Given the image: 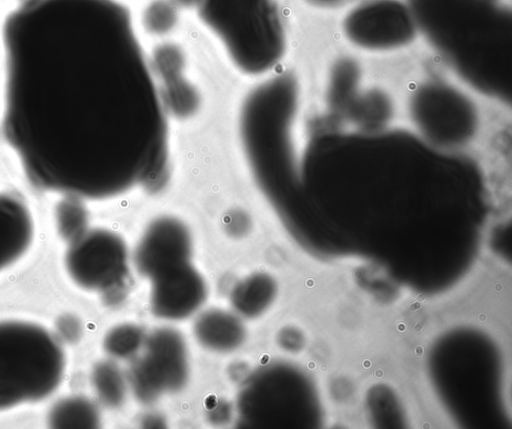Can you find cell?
<instances>
[{
  "label": "cell",
  "instance_id": "6da1fadb",
  "mask_svg": "<svg viewBox=\"0 0 512 429\" xmlns=\"http://www.w3.org/2000/svg\"><path fill=\"white\" fill-rule=\"evenodd\" d=\"M3 51L2 132L34 186L103 200L162 179L168 113L123 4L24 0Z\"/></svg>",
  "mask_w": 512,
  "mask_h": 429
},
{
  "label": "cell",
  "instance_id": "7a4b0ae2",
  "mask_svg": "<svg viewBox=\"0 0 512 429\" xmlns=\"http://www.w3.org/2000/svg\"><path fill=\"white\" fill-rule=\"evenodd\" d=\"M401 112L402 132L438 153L476 165L511 136L504 119L492 118L473 94L440 76L412 82Z\"/></svg>",
  "mask_w": 512,
  "mask_h": 429
},
{
  "label": "cell",
  "instance_id": "3957f363",
  "mask_svg": "<svg viewBox=\"0 0 512 429\" xmlns=\"http://www.w3.org/2000/svg\"><path fill=\"white\" fill-rule=\"evenodd\" d=\"M196 7L240 72L261 75L283 59L287 37L275 0H198Z\"/></svg>",
  "mask_w": 512,
  "mask_h": 429
},
{
  "label": "cell",
  "instance_id": "277c9868",
  "mask_svg": "<svg viewBox=\"0 0 512 429\" xmlns=\"http://www.w3.org/2000/svg\"><path fill=\"white\" fill-rule=\"evenodd\" d=\"M59 341L39 325L0 322V411L42 400L64 373Z\"/></svg>",
  "mask_w": 512,
  "mask_h": 429
},
{
  "label": "cell",
  "instance_id": "5b68a950",
  "mask_svg": "<svg viewBox=\"0 0 512 429\" xmlns=\"http://www.w3.org/2000/svg\"><path fill=\"white\" fill-rule=\"evenodd\" d=\"M341 32L353 48L384 54L413 44L418 23L414 11L403 0H362L343 15Z\"/></svg>",
  "mask_w": 512,
  "mask_h": 429
},
{
  "label": "cell",
  "instance_id": "8992f818",
  "mask_svg": "<svg viewBox=\"0 0 512 429\" xmlns=\"http://www.w3.org/2000/svg\"><path fill=\"white\" fill-rule=\"evenodd\" d=\"M64 263L80 287L115 294L128 274V250L118 234L101 228L87 229L68 243Z\"/></svg>",
  "mask_w": 512,
  "mask_h": 429
},
{
  "label": "cell",
  "instance_id": "52a82bcc",
  "mask_svg": "<svg viewBox=\"0 0 512 429\" xmlns=\"http://www.w3.org/2000/svg\"><path fill=\"white\" fill-rule=\"evenodd\" d=\"M145 350L130 367L128 381L135 396L144 403L162 394L176 392L188 379V356L181 334L161 328L145 337Z\"/></svg>",
  "mask_w": 512,
  "mask_h": 429
},
{
  "label": "cell",
  "instance_id": "ba28073f",
  "mask_svg": "<svg viewBox=\"0 0 512 429\" xmlns=\"http://www.w3.org/2000/svg\"><path fill=\"white\" fill-rule=\"evenodd\" d=\"M192 238L188 227L179 219L162 216L152 221L141 236L135 252L134 264L147 278L190 261Z\"/></svg>",
  "mask_w": 512,
  "mask_h": 429
},
{
  "label": "cell",
  "instance_id": "9c48e42d",
  "mask_svg": "<svg viewBox=\"0 0 512 429\" xmlns=\"http://www.w3.org/2000/svg\"><path fill=\"white\" fill-rule=\"evenodd\" d=\"M150 280L151 309L160 318L184 319L197 311L205 301L204 279L190 261L169 267Z\"/></svg>",
  "mask_w": 512,
  "mask_h": 429
},
{
  "label": "cell",
  "instance_id": "30bf717a",
  "mask_svg": "<svg viewBox=\"0 0 512 429\" xmlns=\"http://www.w3.org/2000/svg\"><path fill=\"white\" fill-rule=\"evenodd\" d=\"M33 220L22 200L0 192V272L17 262L33 239Z\"/></svg>",
  "mask_w": 512,
  "mask_h": 429
},
{
  "label": "cell",
  "instance_id": "8fae6325",
  "mask_svg": "<svg viewBox=\"0 0 512 429\" xmlns=\"http://www.w3.org/2000/svg\"><path fill=\"white\" fill-rule=\"evenodd\" d=\"M193 331L202 346L220 353L237 349L245 339V327L239 316L219 309L202 313L196 319Z\"/></svg>",
  "mask_w": 512,
  "mask_h": 429
},
{
  "label": "cell",
  "instance_id": "7c38bea8",
  "mask_svg": "<svg viewBox=\"0 0 512 429\" xmlns=\"http://www.w3.org/2000/svg\"><path fill=\"white\" fill-rule=\"evenodd\" d=\"M275 293L276 284L269 275L254 273L235 285L231 293V304L239 316L254 318L270 306Z\"/></svg>",
  "mask_w": 512,
  "mask_h": 429
},
{
  "label": "cell",
  "instance_id": "4fadbf2b",
  "mask_svg": "<svg viewBox=\"0 0 512 429\" xmlns=\"http://www.w3.org/2000/svg\"><path fill=\"white\" fill-rule=\"evenodd\" d=\"M50 424L56 428H94L99 424L95 405L82 397L59 401L51 410Z\"/></svg>",
  "mask_w": 512,
  "mask_h": 429
},
{
  "label": "cell",
  "instance_id": "5bb4252c",
  "mask_svg": "<svg viewBox=\"0 0 512 429\" xmlns=\"http://www.w3.org/2000/svg\"><path fill=\"white\" fill-rule=\"evenodd\" d=\"M83 199L64 195L55 206L54 217L58 235L70 243L88 228V212Z\"/></svg>",
  "mask_w": 512,
  "mask_h": 429
},
{
  "label": "cell",
  "instance_id": "9a60e30c",
  "mask_svg": "<svg viewBox=\"0 0 512 429\" xmlns=\"http://www.w3.org/2000/svg\"><path fill=\"white\" fill-rule=\"evenodd\" d=\"M160 96L168 112L178 117H187L199 107L200 96L197 89L182 75L162 81Z\"/></svg>",
  "mask_w": 512,
  "mask_h": 429
},
{
  "label": "cell",
  "instance_id": "2e32d148",
  "mask_svg": "<svg viewBox=\"0 0 512 429\" xmlns=\"http://www.w3.org/2000/svg\"><path fill=\"white\" fill-rule=\"evenodd\" d=\"M92 384L99 400L110 408L119 407L126 395V382L120 369L111 362L98 363L92 372Z\"/></svg>",
  "mask_w": 512,
  "mask_h": 429
},
{
  "label": "cell",
  "instance_id": "e0dca14e",
  "mask_svg": "<svg viewBox=\"0 0 512 429\" xmlns=\"http://www.w3.org/2000/svg\"><path fill=\"white\" fill-rule=\"evenodd\" d=\"M179 5L174 0H151L143 9V29L153 36L171 33L179 23Z\"/></svg>",
  "mask_w": 512,
  "mask_h": 429
},
{
  "label": "cell",
  "instance_id": "ac0fdd59",
  "mask_svg": "<svg viewBox=\"0 0 512 429\" xmlns=\"http://www.w3.org/2000/svg\"><path fill=\"white\" fill-rule=\"evenodd\" d=\"M144 341L145 336L141 328L133 324H122L107 333L104 348L114 357L127 358L133 356Z\"/></svg>",
  "mask_w": 512,
  "mask_h": 429
},
{
  "label": "cell",
  "instance_id": "d6986e66",
  "mask_svg": "<svg viewBox=\"0 0 512 429\" xmlns=\"http://www.w3.org/2000/svg\"><path fill=\"white\" fill-rule=\"evenodd\" d=\"M150 66L162 81L180 76L185 67L184 52L175 43H162L153 50Z\"/></svg>",
  "mask_w": 512,
  "mask_h": 429
},
{
  "label": "cell",
  "instance_id": "ffe728a7",
  "mask_svg": "<svg viewBox=\"0 0 512 429\" xmlns=\"http://www.w3.org/2000/svg\"><path fill=\"white\" fill-rule=\"evenodd\" d=\"M60 331L66 339L72 341L80 335V324L73 317L64 318Z\"/></svg>",
  "mask_w": 512,
  "mask_h": 429
},
{
  "label": "cell",
  "instance_id": "44dd1931",
  "mask_svg": "<svg viewBox=\"0 0 512 429\" xmlns=\"http://www.w3.org/2000/svg\"><path fill=\"white\" fill-rule=\"evenodd\" d=\"M310 5L323 8V9H331L341 5L345 0H305Z\"/></svg>",
  "mask_w": 512,
  "mask_h": 429
},
{
  "label": "cell",
  "instance_id": "7402d4cb",
  "mask_svg": "<svg viewBox=\"0 0 512 429\" xmlns=\"http://www.w3.org/2000/svg\"><path fill=\"white\" fill-rule=\"evenodd\" d=\"M179 6L193 7L196 6L198 0H174Z\"/></svg>",
  "mask_w": 512,
  "mask_h": 429
}]
</instances>
